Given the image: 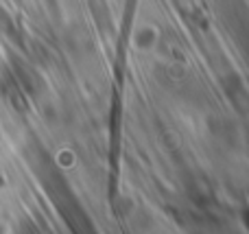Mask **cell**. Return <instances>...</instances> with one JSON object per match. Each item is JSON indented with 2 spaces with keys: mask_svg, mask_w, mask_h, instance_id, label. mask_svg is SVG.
<instances>
[]
</instances>
